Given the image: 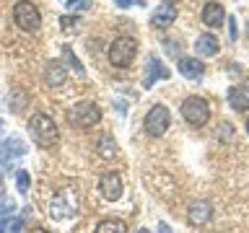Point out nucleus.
Returning a JSON list of instances; mask_svg holds the SVG:
<instances>
[{"instance_id":"obj_16","label":"nucleus","mask_w":249,"mask_h":233,"mask_svg":"<svg viewBox=\"0 0 249 233\" xmlns=\"http://www.w3.org/2000/svg\"><path fill=\"white\" fill-rule=\"evenodd\" d=\"M179 73L184 78H190V81H195V78H200L205 73V65L197 57H179Z\"/></svg>"},{"instance_id":"obj_15","label":"nucleus","mask_w":249,"mask_h":233,"mask_svg":"<svg viewBox=\"0 0 249 233\" xmlns=\"http://www.w3.org/2000/svg\"><path fill=\"white\" fill-rule=\"evenodd\" d=\"M195 50H197V54H202V57H215L218 50H221V42H218L213 34H200L197 42H195Z\"/></svg>"},{"instance_id":"obj_21","label":"nucleus","mask_w":249,"mask_h":233,"mask_svg":"<svg viewBox=\"0 0 249 233\" xmlns=\"http://www.w3.org/2000/svg\"><path fill=\"white\" fill-rule=\"evenodd\" d=\"M114 150H117V145H114L112 135H104V137L99 140V155H104V158H112Z\"/></svg>"},{"instance_id":"obj_13","label":"nucleus","mask_w":249,"mask_h":233,"mask_svg":"<svg viewBox=\"0 0 249 233\" xmlns=\"http://www.w3.org/2000/svg\"><path fill=\"white\" fill-rule=\"evenodd\" d=\"M187 220H190L192 225H205L210 220V205H208L205 200L192 202L190 210H187Z\"/></svg>"},{"instance_id":"obj_2","label":"nucleus","mask_w":249,"mask_h":233,"mask_svg":"<svg viewBox=\"0 0 249 233\" xmlns=\"http://www.w3.org/2000/svg\"><path fill=\"white\" fill-rule=\"evenodd\" d=\"M138 54V42L132 36H117L109 47V62L114 67H127Z\"/></svg>"},{"instance_id":"obj_34","label":"nucleus","mask_w":249,"mask_h":233,"mask_svg":"<svg viewBox=\"0 0 249 233\" xmlns=\"http://www.w3.org/2000/svg\"><path fill=\"white\" fill-rule=\"evenodd\" d=\"M247 132H249V119H247Z\"/></svg>"},{"instance_id":"obj_25","label":"nucleus","mask_w":249,"mask_h":233,"mask_svg":"<svg viewBox=\"0 0 249 233\" xmlns=\"http://www.w3.org/2000/svg\"><path fill=\"white\" fill-rule=\"evenodd\" d=\"M229 36H231V42L236 39V18L233 16H229Z\"/></svg>"},{"instance_id":"obj_26","label":"nucleus","mask_w":249,"mask_h":233,"mask_svg":"<svg viewBox=\"0 0 249 233\" xmlns=\"http://www.w3.org/2000/svg\"><path fill=\"white\" fill-rule=\"evenodd\" d=\"M62 5H68V8H86V0H62Z\"/></svg>"},{"instance_id":"obj_12","label":"nucleus","mask_w":249,"mask_h":233,"mask_svg":"<svg viewBox=\"0 0 249 233\" xmlns=\"http://www.w3.org/2000/svg\"><path fill=\"white\" fill-rule=\"evenodd\" d=\"M174 21H177V8L171 5V3L159 5V8L153 11V16H151V26H156V29H166V26H171Z\"/></svg>"},{"instance_id":"obj_9","label":"nucleus","mask_w":249,"mask_h":233,"mask_svg":"<svg viewBox=\"0 0 249 233\" xmlns=\"http://www.w3.org/2000/svg\"><path fill=\"white\" fill-rule=\"evenodd\" d=\"M99 192L104 194L109 202H117L122 197V176L117 174V171L104 174V176H101V182H99Z\"/></svg>"},{"instance_id":"obj_5","label":"nucleus","mask_w":249,"mask_h":233,"mask_svg":"<svg viewBox=\"0 0 249 233\" xmlns=\"http://www.w3.org/2000/svg\"><path fill=\"white\" fill-rule=\"evenodd\" d=\"M182 116L195 127H202L210 119V104L202 96H187L182 101Z\"/></svg>"},{"instance_id":"obj_33","label":"nucleus","mask_w":249,"mask_h":233,"mask_svg":"<svg viewBox=\"0 0 249 233\" xmlns=\"http://www.w3.org/2000/svg\"><path fill=\"white\" fill-rule=\"evenodd\" d=\"M247 93H249V78H247Z\"/></svg>"},{"instance_id":"obj_30","label":"nucleus","mask_w":249,"mask_h":233,"mask_svg":"<svg viewBox=\"0 0 249 233\" xmlns=\"http://www.w3.org/2000/svg\"><path fill=\"white\" fill-rule=\"evenodd\" d=\"M135 233H151V231H148V228H140V231H135Z\"/></svg>"},{"instance_id":"obj_7","label":"nucleus","mask_w":249,"mask_h":233,"mask_svg":"<svg viewBox=\"0 0 249 233\" xmlns=\"http://www.w3.org/2000/svg\"><path fill=\"white\" fill-rule=\"evenodd\" d=\"M68 116L75 127H93V124L101 122V109L96 104H91V101H78V104L70 109Z\"/></svg>"},{"instance_id":"obj_29","label":"nucleus","mask_w":249,"mask_h":233,"mask_svg":"<svg viewBox=\"0 0 249 233\" xmlns=\"http://www.w3.org/2000/svg\"><path fill=\"white\" fill-rule=\"evenodd\" d=\"M3 132H5V124H3V119H0V140H3Z\"/></svg>"},{"instance_id":"obj_24","label":"nucleus","mask_w":249,"mask_h":233,"mask_svg":"<svg viewBox=\"0 0 249 233\" xmlns=\"http://www.w3.org/2000/svg\"><path fill=\"white\" fill-rule=\"evenodd\" d=\"M114 3L120 5V8H130V5H145L143 0H114Z\"/></svg>"},{"instance_id":"obj_10","label":"nucleus","mask_w":249,"mask_h":233,"mask_svg":"<svg viewBox=\"0 0 249 233\" xmlns=\"http://www.w3.org/2000/svg\"><path fill=\"white\" fill-rule=\"evenodd\" d=\"M169 67L161 65V60L156 54H148V67H145V78H143V88H151V85L159 81V78H169Z\"/></svg>"},{"instance_id":"obj_4","label":"nucleus","mask_w":249,"mask_h":233,"mask_svg":"<svg viewBox=\"0 0 249 233\" xmlns=\"http://www.w3.org/2000/svg\"><path fill=\"white\" fill-rule=\"evenodd\" d=\"M78 207H81V202H78L75 189H60V192L52 197L50 215L57 217V220H62V217H73V215L78 213Z\"/></svg>"},{"instance_id":"obj_17","label":"nucleus","mask_w":249,"mask_h":233,"mask_svg":"<svg viewBox=\"0 0 249 233\" xmlns=\"http://www.w3.org/2000/svg\"><path fill=\"white\" fill-rule=\"evenodd\" d=\"M229 104L236 112H247L249 109V93L244 88H229Z\"/></svg>"},{"instance_id":"obj_3","label":"nucleus","mask_w":249,"mask_h":233,"mask_svg":"<svg viewBox=\"0 0 249 233\" xmlns=\"http://www.w3.org/2000/svg\"><path fill=\"white\" fill-rule=\"evenodd\" d=\"M13 21L21 31H36L42 26V13L31 0H21V3L13 5Z\"/></svg>"},{"instance_id":"obj_31","label":"nucleus","mask_w":249,"mask_h":233,"mask_svg":"<svg viewBox=\"0 0 249 233\" xmlns=\"http://www.w3.org/2000/svg\"><path fill=\"white\" fill-rule=\"evenodd\" d=\"M34 233H50V231H42V228H36V231H34Z\"/></svg>"},{"instance_id":"obj_23","label":"nucleus","mask_w":249,"mask_h":233,"mask_svg":"<svg viewBox=\"0 0 249 233\" xmlns=\"http://www.w3.org/2000/svg\"><path fill=\"white\" fill-rule=\"evenodd\" d=\"M78 21H81L78 16H62V18H60V26H62V29H75Z\"/></svg>"},{"instance_id":"obj_19","label":"nucleus","mask_w":249,"mask_h":233,"mask_svg":"<svg viewBox=\"0 0 249 233\" xmlns=\"http://www.w3.org/2000/svg\"><path fill=\"white\" fill-rule=\"evenodd\" d=\"M26 104H29V93L23 88H13L11 96H8V106H11V112H21Z\"/></svg>"},{"instance_id":"obj_27","label":"nucleus","mask_w":249,"mask_h":233,"mask_svg":"<svg viewBox=\"0 0 249 233\" xmlns=\"http://www.w3.org/2000/svg\"><path fill=\"white\" fill-rule=\"evenodd\" d=\"M159 233H171V228H169L166 223H161V225H159Z\"/></svg>"},{"instance_id":"obj_20","label":"nucleus","mask_w":249,"mask_h":233,"mask_svg":"<svg viewBox=\"0 0 249 233\" xmlns=\"http://www.w3.org/2000/svg\"><path fill=\"white\" fill-rule=\"evenodd\" d=\"M62 60H65L68 65H70V67H73L75 73H78V75H86V67L81 65V60L75 57V54H73V50H70L68 44H62Z\"/></svg>"},{"instance_id":"obj_28","label":"nucleus","mask_w":249,"mask_h":233,"mask_svg":"<svg viewBox=\"0 0 249 233\" xmlns=\"http://www.w3.org/2000/svg\"><path fill=\"white\" fill-rule=\"evenodd\" d=\"M3 192H5V184H3V179H0V200H3Z\"/></svg>"},{"instance_id":"obj_11","label":"nucleus","mask_w":249,"mask_h":233,"mask_svg":"<svg viewBox=\"0 0 249 233\" xmlns=\"http://www.w3.org/2000/svg\"><path fill=\"white\" fill-rule=\"evenodd\" d=\"M200 18H202V23H205V26L218 29V26H223L226 11H223V5H221V3H205V5H202Z\"/></svg>"},{"instance_id":"obj_14","label":"nucleus","mask_w":249,"mask_h":233,"mask_svg":"<svg viewBox=\"0 0 249 233\" xmlns=\"http://www.w3.org/2000/svg\"><path fill=\"white\" fill-rule=\"evenodd\" d=\"M65 78H68L65 62H57V60H52L50 65H47V73H44V81H47V85H52V88H57V85H62V83H65Z\"/></svg>"},{"instance_id":"obj_18","label":"nucleus","mask_w":249,"mask_h":233,"mask_svg":"<svg viewBox=\"0 0 249 233\" xmlns=\"http://www.w3.org/2000/svg\"><path fill=\"white\" fill-rule=\"evenodd\" d=\"M96 233H127V228H124V220H120V217H107V220L96 225Z\"/></svg>"},{"instance_id":"obj_6","label":"nucleus","mask_w":249,"mask_h":233,"mask_svg":"<svg viewBox=\"0 0 249 233\" xmlns=\"http://www.w3.org/2000/svg\"><path fill=\"white\" fill-rule=\"evenodd\" d=\"M169 122H171L169 109L163 106V104H156V106H151V112L145 114V119H143V130H145L151 137H161L163 132L169 130Z\"/></svg>"},{"instance_id":"obj_22","label":"nucleus","mask_w":249,"mask_h":233,"mask_svg":"<svg viewBox=\"0 0 249 233\" xmlns=\"http://www.w3.org/2000/svg\"><path fill=\"white\" fill-rule=\"evenodd\" d=\"M29 184H31V179H29V171H16V186H18V192H29Z\"/></svg>"},{"instance_id":"obj_8","label":"nucleus","mask_w":249,"mask_h":233,"mask_svg":"<svg viewBox=\"0 0 249 233\" xmlns=\"http://www.w3.org/2000/svg\"><path fill=\"white\" fill-rule=\"evenodd\" d=\"M26 153V145H23V140L18 135L8 137L3 145H0V163H3V168H11L16 158H21V155Z\"/></svg>"},{"instance_id":"obj_32","label":"nucleus","mask_w":249,"mask_h":233,"mask_svg":"<svg viewBox=\"0 0 249 233\" xmlns=\"http://www.w3.org/2000/svg\"><path fill=\"white\" fill-rule=\"evenodd\" d=\"M247 36H249V21H247Z\"/></svg>"},{"instance_id":"obj_1","label":"nucleus","mask_w":249,"mask_h":233,"mask_svg":"<svg viewBox=\"0 0 249 233\" xmlns=\"http://www.w3.org/2000/svg\"><path fill=\"white\" fill-rule=\"evenodd\" d=\"M29 135L39 148H54L60 140V130H57V124H54V119L50 114L36 112V114H31V119H29Z\"/></svg>"}]
</instances>
